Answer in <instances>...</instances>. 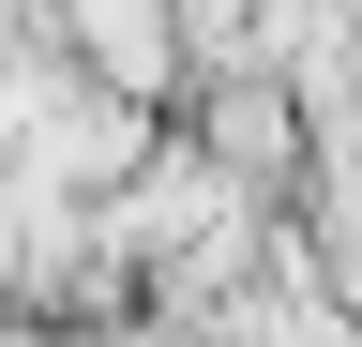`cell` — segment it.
Wrapping results in <instances>:
<instances>
[{
  "mask_svg": "<svg viewBox=\"0 0 362 347\" xmlns=\"http://www.w3.org/2000/svg\"><path fill=\"white\" fill-rule=\"evenodd\" d=\"M166 121H181V136H197V151H211L242 196H287V182H302V106L272 91L257 61H226V76H181V106H166Z\"/></svg>",
  "mask_w": 362,
  "mask_h": 347,
  "instance_id": "7a4b0ae2",
  "label": "cell"
},
{
  "mask_svg": "<svg viewBox=\"0 0 362 347\" xmlns=\"http://www.w3.org/2000/svg\"><path fill=\"white\" fill-rule=\"evenodd\" d=\"M30 30L61 46L90 91H121V106H181V0H30Z\"/></svg>",
  "mask_w": 362,
  "mask_h": 347,
  "instance_id": "6da1fadb",
  "label": "cell"
},
{
  "mask_svg": "<svg viewBox=\"0 0 362 347\" xmlns=\"http://www.w3.org/2000/svg\"><path fill=\"white\" fill-rule=\"evenodd\" d=\"M0 347H90L76 317H30V302H0Z\"/></svg>",
  "mask_w": 362,
  "mask_h": 347,
  "instance_id": "3957f363",
  "label": "cell"
}]
</instances>
